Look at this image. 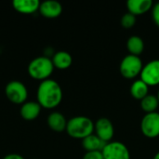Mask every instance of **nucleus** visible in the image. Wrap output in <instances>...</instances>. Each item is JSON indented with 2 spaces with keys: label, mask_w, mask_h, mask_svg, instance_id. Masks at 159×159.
Returning <instances> with one entry per match:
<instances>
[{
  "label": "nucleus",
  "mask_w": 159,
  "mask_h": 159,
  "mask_svg": "<svg viewBox=\"0 0 159 159\" xmlns=\"http://www.w3.org/2000/svg\"><path fill=\"white\" fill-rule=\"evenodd\" d=\"M141 131L146 138L155 139L159 136V113L145 114L141 120Z\"/></svg>",
  "instance_id": "nucleus-6"
},
{
  "label": "nucleus",
  "mask_w": 159,
  "mask_h": 159,
  "mask_svg": "<svg viewBox=\"0 0 159 159\" xmlns=\"http://www.w3.org/2000/svg\"><path fill=\"white\" fill-rule=\"evenodd\" d=\"M104 159H130V152L121 142H109L102 151Z\"/></svg>",
  "instance_id": "nucleus-7"
},
{
  "label": "nucleus",
  "mask_w": 159,
  "mask_h": 159,
  "mask_svg": "<svg viewBox=\"0 0 159 159\" xmlns=\"http://www.w3.org/2000/svg\"><path fill=\"white\" fill-rule=\"evenodd\" d=\"M42 107L37 102H26L21 104L20 114L21 117L26 121H33L40 115Z\"/></svg>",
  "instance_id": "nucleus-12"
},
{
  "label": "nucleus",
  "mask_w": 159,
  "mask_h": 159,
  "mask_svg": "<svg viewBox=\"0 0 159 159\" xmlns=\"http://www.w3.org/2000/svg\"><path fill=\"white\" fill-rule=\"evenodd\" d=\"M154 3L152 0H128L127 1V8L128 12L139 16L146 13L150 9H152Z\"/></svg>",
  "instance_id": "nucleus-11"
},
{
  "label": "nucleus",
  "mask_w": 159,
  "mask_h": 159,
  "mask_svg": "<svg viewBox=\"0 0 159 159\" xmlns=\"http://www.w3.org/2000/svg\"><path fill=\"white\" fill-rule=\"evenodd\" d=\"M152 18L155 23L159 27V2L155 4L152 7Z\"/></svg>",
  "instance_id": "nucleus-22"
},
{
  "label": "nucleus",
  "mask_w": 159,
  "mask_h": 159,
  "mask_svg": "<svg viewBox=\"0 0 159 159\" xmlns=\"http://www.w3.org/2000/svg\"><path fill=\"white\" fill-rule=\"evenodd\" d=\"M36 98L42 108L53 109L61 102L62 89L56 80L48 78L40 82L36 91Z\"/></svg>",
  "instance_id": "nucleus-1"
},
{
  "label": "nucleus",
  "mask_w": 159,
  "mask_h": 159,
  "mask_svg": "<svg viewBox=\"0 0 159 159\" xmlns=\"http://www.w3.org/2000/svg\"><path fill=\"white\" fill-rule=\"evenodd\" d=\"M127 49L131 55L140 56L144 49V42L139 35H131L127 41Z\"/></svg>",
  "instance_id": "nucleus-18"
},
{
  "label": "nucleus",
  "mask_w": 159,
  "mask_h": 159,
  "mask_svg": "<svg viewBox=\"0 0 159 159\" xmlns=\"http://www.w3.org/2000/svg\"><path fill=\"white\" fill-rule=\"evenodd\" d=\"M12 7L21 14H33L39 10L40 2L38 0H14Z\"/></svg>",
  "instance_id": "nucleus-13"
},
{
  "label": "nucleus",
  "mask_w": 159,
  "mask_h": 159,
  "mask_svg": "<svg viewBox=\"0 0 159 159\" xmlns=\"http://www.w3.org/2000/svg\"><path fill=\"white\" fill-rule=\"evenodd\" d=\"M120 23H121L122 27H124L126 29H130L136 23V16L129 12H127L122 16V18L120 20Z\"/></svg>",
  "instance_id": "nucleus-20"
},
{
  "label": "nucleus",
  "mask_w": 159,
  "mask_h": 159,
  "mask_svg": "<svg viewBox=\"0 0 159 159\" xmlns=\"http://www.w3.org/2000/svg\"><path fill=\"white\" fill-rule=\"evenodd\" d=\"M47 122L49 129L56 132H61L66 129L67 120L65 116L59 112H53L49 114Z\"/></svg>",
  "instance_id": "nucleus-15"
},
{
  "label": "nucleus",
  "mask_w": 159,
  "mask_h": 159,
  "mask_svg": "<svg viewBox=\"0 0 159 159\" xmlns=\"http://www.w3.org/2000/svg\"><path fill=\"white\" fill-rule=\"evenodd\" d=\"M54 65L50 58L47 56H40L33 59L28 65L29 75L35 79L44 81L49 78L53 73Z\"/></svg>",
  "instance_id": "nucleus-3"
},
{
  "label": "nucleus",
  "mask_w": 159,
  "mask_h": 159,
  "mask_svg": "<svg viewBox=\"0 0 159 159\" xmlns=\"http://www.w3.org/2000/svg\"><path fill=\"white\" fill-rule=\"evenodd\" d=\"M40 14L48 19L58 18L62 12V6L56 0H47L40 3L39 10Z\"/></svg>",
  "instance_id": "nucleus-10"
},
{
  "label": "nucleus",
  "mask_w": 159,
  "mask_h": 159,
  "mask_svg": "<svg viewBox=\"0 0 159 159\" xmlns=\"http://www.w3.org/2000/svg\"><path fill=\"white\" fill-rule=\"evenodd\" d=\"M107 143L101 140L96 134H91L82 140V147L86 152L92 151H102Z\"/></svg>",
  "instance_id": "nucleus-16"
},
{
  "label": "nucleus",
  "mask_w": 159,
  "mask_h": 159,
  "mask_svg": "<svg viewBox=\"0 0 159 159\" xmlns=\"http://www.w3.org/2000/svg\"><path fill=\"white\" fill-rule=\"evenodd\" d=\"M3 159H24V157L19 154H8L5 156Z\"/></svg>",
  "instance_id": "nucleus-23"
},
{
  "label": "nucleus",
  "mask_w": 159,
  "mask_h": 159,
  "mask_svg": "<svg viewBox=\"0 0 159 159\" xmlns=\"http://www.w3.org/2000/svg\"><path fill=\"white\" fill-rule=\"evenodd\" d=\"M7 98L15 104H23L28 97V90L25 85L18 80L10 81L5 88Z\"/></svg>",
  "instance_id": "nucleus-5"
},
{
  "label": "nucleus",
  "mask_w": 159,
  "mask_h": 159,
  "mask_svg": "<svg viewBox=\"0 0 159 159\" xmlns=\"http://www.w3.org/2000/svg\"><path fill=\"white\" fill-rule=\"evenodd\" d=\"M82 159H104L102 151H92V152H86L83 156Z\"/></svg>",
  "instance_id": "nucleus-21"
},
{
  "label": "nucleus",
  "mask_w": 159,
  "mask_h": 159,
  "mask_svg": "<svg viewBox=\"0 0 159 159\" xmlns=\"http://www.w3.org/2000/svg\"><path fill=\"white\" fill-rule=\"evenodd\" d=\"M153 159H159V151L154 156V157H153Z\"/></svg>",
  "instance_id": "nucleus-24"
},
{
  "label": "nucleus",
  "mask_w": 159,
  "mask_h": 159,
  "mask_svg": "<svg viewBox=\"0 0 159 159\" xmlns=\"http://www.w3.org/2000/svg\"><path fill=\"white\" fill-rule=\"evenodd\" d=\"M140 79L149 87L159 85V60H153L143 65L140 75Z\"/></svg>",
  "instance_id": "nucleus-8"
},
{
  "label": "nucleus",
  "mask_w": 159,
  "mask_h": 159,
  "mask_svg": "<svg viewBox=\"0 0 159 159\" xmlns=\"http://www.w3.org/2000/svg\"><path fill=\"white\" fill-rule=\"evenodd\" d=\"M158 106L159 102L157 96L154 94H148L141 101V108L143 112H145V114L157 112Z\"/></svg>",
  "instance_id": "nucleus-19"
},
{
  "label": "nucleus",
  "mask_w": 159,
  "mask_h": 159,
  "mask_svg": "<svg viewBox=\"0 0 159 159\" xmlns=\"http://www.w3.org/2000/svg\"><path fill=\"white\" fill-rule=\"evenodd\" d=\"M67 134L74 139L83 140L86 137L93 134L94 122L88 116H77L67 121L66 126Z\"/></svg>",
  "instance_id": "nucleus-2"
},
{
  "label": "nucleus",
  "mask_w": 159,
  "mask_h": 159,
  "mask_svg": "<svg viewBox=\"0 0 159 159\" xmlns=\"http://www.w3.org/2000/svg\"><path fill=\"white\" fill-rule=\"evenodd\" d=\"M94 131L101 140L105 143H109L114 137L115 128L109 118L101 117L94 123Z\"/></svg>",
  "instance_id": "nucleus-9"
},
{
  "label": "nucleus",
  "mask_w": 159,
  "mask_h": 159,
  "mask_svg": "<svg viewBox=\"0 0 159 159\" xmlns=\"http://www.w3.org/2000/svg\"><path fill=\"white\" fill-rule=\"evenodd\" d=\"M51 61L54 65V68H57L59 70H66L73 63L72 55L64 50H60L54 53Z\"/></svg>",
  "instance_id": "nucleus-14"
},
{
  "label": "nucleus",
  "mask_w": 159,
  "mask_h": 159,
  "mask_svg": "<svg viewBox=\"0 0 159 159\" xmlns=\"http://www.w3.org/2000/svg\"><path fill=\"white\" fill-rule=\"evenodd\" d=\"M143 64L140 56L128 54L125 56L119 65V71L123 77L133 79L141 75Z\"/></svg>",
  "instance_id": "nucleus-4"
},
{
  "label": "nucleus",
  "mask_w": 159,
  "mask_h": 159,
  "mask_svg": "<svg viewBox=\"0 0 159 159\" xmlns=\"http://www.w3.org/2000/svg\"><path fill=\"white\" fill-rule=\"evenodd\" d=\"M129 91L131 96L135 100L142 101L144 97L148 95L149 86L146 83H144L142 79H137L131 84Z\"/></svg>",
  "instance_id": "nucleus-17"
},
{
  "label": "nucleus",
  "mask_w": 159,
  "mask_h": 159,
  "mask_svg": "<svg viewBox=\"0 0 159 159\" xmlns=\"http://www.w3.org/2000/svg\"><path fill=\"white\" fill-rule=\"evenodd\" d=\"M157 99H158V102H159V90H158V92H157Z\"/></svg>",
  "instance_id": "nucleus-25"
}]
</instances>
